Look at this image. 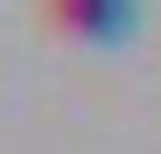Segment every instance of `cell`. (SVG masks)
I'll return each mask as SVG.
<instances>
[{
	"instance_id": "cell-1",
	"label": "cell",
	"mask_w": 161,
	"mask_h": 154,
	"mask_svg": "<svg viewBox=\"0 0 161 154\" xmlns=\"http://www.w3.org/2000/svg\"><path fill=\"white\" fill-rule=\"evenodd\" d=\"M126 0H49V21H56L63 35H77V42H112V35H126Z\"/></svg>"
}]
</instances>
